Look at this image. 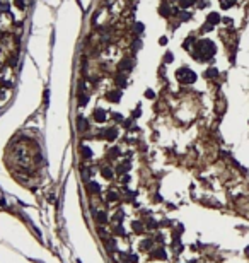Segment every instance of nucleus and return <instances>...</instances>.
Here are the masks:
<instances>
[{
  "label": "nucleus",
  "mask_w": 249,
  "mask_h": 263,
  "mask_svg": "<svg viewBox=\"0 0 249 263\" xmlns=\"http://www.w3.org/2000/svg\"><path fill=\"white\" fill-rule=\"evenodd\" d=\"M215 45L210 39H201V41L196 43L194 46V51H193V56L198 58V60H210L212 56L215 55Z\"/></svg>",
  "instance_id": "f257e3e1"
},
{
  "label": "nucleus",
  "mask_w": 249,
  "mask_h": 263,
  "mask_svg": "<svg viewBox=\"0 0 249 263\" xmlns=\"http://www.w3.org/2000/svg\"><path fill=\"white\" fill-rule=\"evenodd\" d=\"M176 77H178V80H179L181 84H184V85L193 84L194 80H196V74H194L193 70H189L188 67H183V69L178 70V72H176Z\"/></svg>",
  "instance_id": "f03ea898"
},
{
  "label": "nucleus",
  "mask_w": 249,
  "mask_h": 263,
  "mask_svg": "<svg viewBox=\"0 0 249 263\" xmlns=\"http://www.w3.org/2000/svg\"><path fill=\"white\" fill-rule=\"evenodd\" d=\"M92 118L96 120L97 123H103V121L108 120V113H106L104 110H101V108H96V110L92 111Z\"/></svg>",
  "instance_id": "7ed1b4c3"
},
{
  "label": "nucleus",
  "mask_w": 249,
  "mask_h": 263,
  "mask_svg": "<svg viewBox=\"0 0 249 263\" xmlns=\"http://www.w3.org/2000/svg\"><path fill=\"white\" fill-rule=\"evenodd\" d=\"M106 99L111 101V103H118L119 99H121V91H109L108 94H106Z\"/></svg>",
  "instance_id": "20e7f679"
},
{
  "label": "nucleus",
  "mask_w": 249,
  "mask_h": 263,
  "mask_svg": "<svg viewBox=\"0 0 249 263\" xmlns=\"http://www.w3.org/2000/svg\"><path fill=\"white\" fill-rule=\"evenodd\" d=\"M119 70H124V72H128V70L133 69V60H130V58H123L121 62H119Z\"/></svg>",
  "instance_id": "39448f33"
},
{
  "label": "nucleus",
  "mask_w": 249,
  "mask_h": 263,
  "mask_svg": "<svg viewBox=\"0 0 249 263\" xmlns=\"http://www.w3.org/2000/svg\"><path fill=\"white\" fill-rule=\"evenodd\" d=\"M104 133H103V137L106 140H109V142H113V140L118 137V132H116V128H108V130H103Z\"/></svg>",
  "instance_id": "423d86ee"
},
{
  "label": "nucleus",
  "mask_w": 249,
  "mask_h": 263,
  "mask_svg": "<svg viewBox=\"0 0 249 263\" xmlns=\"http://www.w3.org/2000/svg\"><path fill=\"white\" fill-rule=\"evenodd\" d=\"M207 22L208 24H212V26H215V24H218L220 22V15L217 14V12H210L207 17Z\"/></svg>",
  "instance_id": "0eeeda50"
},
{
  "label": "nucleus",
  "mask_w": 249,
  "mask_h": 263,
  "mask_svg": "<svg viewBox=\"0 0 249 263\" xmlns=\"http://www.w3.org/2000/svg\"><path fill=\"white\" fill-rule=\"evenodd\" d=\"M94 219H96L99 224H108V214H106V212H96V214H94Z\"/></svg>",
  "instance_id": "6e6552de"
},
{
  "label": "nucleus",
  "mask_w": 249,
  "mask_h": 263,
  "mask_svg": "<svg viewBox=\"0 0 249 263\" xmlns=\"http://www.w3.org/2000/svg\"><path fill=\"white\" fill-rule=\"evenodd\" d=\"M159 14L164 15V17H169V15L173 14V10H169V7H167L166 2H162V4H160V7H159Z\"/></svg>",
  "instance_id": "1a4fd4ad"
},
{
  "label": "nucleus",
  "mask_w": 249,
  "mask_h": 263,
  "mask_svg": "<svg viewBox=\"0 0 249 263\" xmlns=\"http://www.w3.org/2000/svg\"><path fill=\"white\" fill-rule=\"evenodd\" d=\"M80 154H82V157H84L85 161L92 157V150H90L87 145H82V147H80Z\"/></svg>",
  "instance_id": "9d476101"
},
{
  "label": "nucleus",
  "mask_w": 249,
  "mask_h": 263,
  "mask_svg": "<svg viewBox=\"0 0 249 263\" xmlns=\"http://www.w3.org/2000/svg\"><path fill=\"white\" fill-rule=\"evenodd\" d=\"M150 255H152V258H155V260H164V258H166V251H164V249H154Z\"/></svg>",
  "instance_id": "9b49d317"
},
{
  "label": "nucleus",
  "mask_w": 249,
  "mask_h": 263,
  "mask_svg": "<svg viewBox=\"0 0 249 263\" xmlns=\"http://www.w3.org/2000/svg\"><path fill=\"white\" fill-rule=\"evenodd\" d=\"M77 128H79V132H85L87 130V120L85 118H79V121H77Z\"/></svg>",
  "instance_id": "f8f14e48"
},
{
  "label": "nucleus",
  "mask_w": 249,
  "mask_h": 263,
  "mask_svg": "<svg viewBox=\"0 0 249 263\" xmlns=\"http://www.w3.org/2000/svg\"><path fill=\"white\" fill-rule=\"evenodd\" d=\"M237 4V0H220V7L222 9H230L232 5Z\"/></svg>",
  "instance_id": "ddd939ff"
},
{
  "label": "nucleus",
  "mask_w": 249,
  "mask_h": 263,
  "mask_svg": "<svg viewBox=\"0 0 249 263\" xmlns=\"http://www.w3.org/2000/svg\"><path fill=\"white\" fill-rule=\"evenodd\" d=\"M87 188H89L90 193H99L101 191V188H99V185L97 183H94V181H90V183H87Z\"/></svg>",
  "instance_id": "4468645a"
},
{
  "label": "nucleus",
  "mask_w": 249,
  "mask_h": 263,
  "mask_svg": "<svg viewBox=\"0 0 249 263\" xmlns=\"http://www.w3.org/2000/svg\"><path fill=\"white\" fill-rule=\"evenodd\" d=\"M118 156H119V149L118 147H111L109 150H108V157L109 159H116Z\"/></svg>",
  "instance_id": "2eb2a0df"
},
{
  "label": "nucleus",
  "mask_w": 249,
  "mask_h": 263,
  "mask_svg": "<svg viewBox=\"0 0 249 263\" xmlns=\"http://www.w3.org/2000/svg\"><path fill=\"white\" fill-rule=\"evenodd\" d=\"M132 227H133V232H137V234H142L143 232V226H142V222H133L132 224Z\"/></svg>",
  "instance_id": "dca6fc26"
},
{
  "label": "nucleus",
  "mask_w": 249,
  "mask_h": 263,
  "mask_svg": "<svg viewBox=\"0 0 249 263\" xmlns=\"http://www.w3.org/2000/svg\"><path fill=\"white\" fill-rule=\"evenodd\" d=\"M101 174H103L106 180H111V178H113V171H111V167H103V169H101Z\"/></svg>",
  "instance_id": "f3484780"
},
{
  "label": "nucleus",
  "mask_w": 249,
  "mask_h": 263,
  "mask_svg": "<svg viewBox=\"0 0 249 263\" xmlns=\"http://www.w3.org/2000/svg\"><path fill=\"white\" fill-rule=\"evenodd\" d=\"M205 75H207L208 79H215V77L218 75V70H217V69H213V67H212V69H208L207 72H205Z\"/></svg>",
  "instance_id": "a211bd4d"
},
{
  "label": "nucleus",
  "mask_w": 249,
  "mask_h": 263,
  "mask_svg": "<svg viewBox=\"0 0 249 263\" xmlns=\"http://www.w3.org/2000/svg\"><path fill=\"white\" fill-rule=\"evenodd\" d=\"M119 197H118V193L116 191H108L106 193V200H109V202H116Z\"/></svg>",
  "instance_id": "6ab92c4d"
},
{
  "label": "nucleus",
  "mask_w": 249,
  "mask_h": 263,
  "mask_svg": "<svg viewBox=\"0 0 249 263\" xmlns=\"http://www.w3.org/2000/svg\"><path fill=\"white\" fill-rule=\"evenodd\" d=\"M196 0H179V5H181V9H188L189 5H193Z\"/></svg>",
  "instance_id": "aec40b11"
},
{
  "label": "nucleus",
  "mask_w": 249,
  "mask_h": 263,
  "mask_svg": "<svg viewBox=\"0 0 249 263\" xmlns=\"http://www.w3.org/2000/svg\"><path fill=\"white\" fill-rule=\"evenodd\" d=\"M140 248L142 249H150L152 248V239H143V243L140 244Z\"/></svg>",
  "instance_id": "412c9836"
},
{
  "label": "nucleus",
  "mask_w": 249,
  "mask_h": 263,
  "mask_svg": "<svg viewBox=\"0 0 249 263\" xmlns=\"http://www.w3.org/2000/svg\"><path fill=\"white\" fill-rule=\"evenodd\" d=\"M114 80H116V84H118V85H121V87L126 85V79H124V75H116Z\"/></svg>",
  "instance_id": "4be33fe9"
},
{
  "label": "nucleus",
  "mask_w": 249,
  "mask_h": 263,
  "mask_svg": "<svg viewBox=\"0 0 249 263\" xmlns=\"http://www.w3.org/2000/svg\"><path fill=\"white\" fill-rule=\"evenodd\" d=\"M113 120L114 121H118V123H123V115H119V113H113Z\"/></svg>",
  "instance_id": "5701e85b"
},
{
  "label": "nucleus",
  "mask_w": 249,
  "mask_h": 263,
  "mask_svg": "<svg viewBox=\"0 0 249 263\" xmlns=\"http://www.w3.org/2000/svg\"><path fill=\"white\" fill-rule=\"evenodd\" d=\"M79 103H80V106H85L87 104V96L85 94H79Z\"/></svg>",
  "instance_id": "b1692460"
},
{
  "label": "nucleus",
  "mask_w": 249,
  "mask_h": 263,
  "mask_svg": "<svg viewBox=\"0 0 249 263\" xmlns=\"http://www.w3.org/2000/svg\"><path fill=\"white\" fill-rule=\"evenodd\" d=\"M113 221H114V222H119V221H123V212H121V210H118V212H116V215L113 217Z\"/></svg>",
  "instance_id": "393cba45"
},
{
  "label": "nucleus",
  "mask_w": 249,
  "mask_h": 263,
  "mask_svg": "<svg viewBox=\"0 0 249 263\" xmlns=\"http://www.w3.org/2000/svg\"><path fill=\"white\" fill-rule=\"evenodd\" d=\"M171 62H173V53L167 51L166 55H164V63H171Z\"/></svg>",
  "instance_id": "a878e982"
},
{
  "label": "nucleus",
  "mask_w": 249,
  "mask_h": 263,
  "mask_svg": "<svg viewBox=\"0 0 249 263\" xmlns=\"http://www.w3.org/2000/svg\"><path fill=\"white\" fill-rule=\"evenodd\" d=\"M191 43H194V38H193V36L186 38V39H184V43H183V46H184V48H188V45H191Z\"/></svg>",
  "instance_id": "bb28decb"
},
{
  "label": "nucleus",
  "mask_w": 249,
  "mask_h": 263,
  "mask_svg": "<svg viewBox=\"0 0 249 263\" xmlns=\"http://www.w3.org/2000/svg\"><path fill=\"white\" fill-rule=\"evenodd\" d=\"M147 227L149 229H157V222L154 221V219H150V221L147 222Z\"/></svg>",
  "instance_id": "cd10ccee"
},
{
  "label": "nucleus",
  "mask_w": 249,
  "mask_h": 263,
  "mask_svg": "<svg viewBox=\"0 0 249 263\" xmlns=\"http://www.w3.org/2000/svg\"><path fill=\"white\" fill-rule=\"evenodd\" d=\"M178 15H179L181 21H188V19H189V14H188V12H178Z\"/></svg>",
  "instance_id": "c85d7f7f"
},
{
  "label": "nucleus",
  "mask_w": 249,
  "mask_h": 263,
  "mask_svg": "<svg viewBox=\"0 0 249 263\" xmlns=\"http://www.w3.org/2000/svg\"><path fill=\"white\" fill-rule=\"evenodd\" d=\"M114 234H118V236H124L123 227H121V226H116V227H114Z\"/></svg>",
  "instance_id": "c756f323"
},
{
  "label": "nucleus",
  "mask_w": 249,
  "mask_h": 263,
  "mask_svg": "<svg viewBox=\"0 0 249 263\" xmlns=\"http://www.w3.org/2000/svg\"><path fill=\"white\" fill-rule=\"evenodd\" d=\"M114 246H116V241H114V239H109V241L106 243V248H109V249H114Z\"/></svg>",
  "instance_id": "7c9ffc66"
},
{
  "label": "nucleus",
  "mask_w": 249,
  "mask_h": 263,
  "mask_svg": "<svg viewBox=\"0 0 249 263\" xmlns=\"http://www.w3.org/2000/svg\"><path fill=\"white\" fill-rule=\"evenodd\" d=\"M145 97H147V99H154V97H155V94H154V91L147 89V91H145Z\"/></svg>",
  "instance_id": "2f4dec72"
},
{
  "label": "nucleus",
  "mask_w": 249,
  "mask_h": 263,
  "mask_svg": "<svg viewBox=\"0 0 249 263\" xmlns=\"http://www.w3.org/2000/svg\"><path fill=\"white\" fill-rule=\"evenodd\" d=\"M128 262H130V263H137V262H138V256H137V255H130V256H128Z\"/></svg>",
  "instance_id": "473e14b6"
},
{
  "label": "nucleus",
  "mask_w": 249,
  "mask_h": 263,
  "mask_svg": "<svg viewBox=\"0 0 249 263\" xmlns=\"http://www.w3.org/2000/svg\"><path fill=\"white\" fill-rule=\"evenodd\" d=\"M135 31H137V33H142V31H143V24L137 22V24H135Z\"/></svg>",
  "instance_id": "72a5a7b5"
},
{
  "label": "nucleus",
  "mask_w": 249,
  "mask_h": 263,
  "mask_svg": "<svg viewBox=\"0 0 249 263\" xmlns=\"http://www.w3.org/2000/svg\"><path fill=\"white\" fill-rule=\"evenodd\" d=\"M15 5H17L19 9H24V5H26V4H24V0H15Z\"/></svg>",
  "instance_id": "f704fd0d"
},
{
  "label": "nucleus",
  "mask_w": 249,
  "mask_h": 263,
  "mask_svg": "<svg viewBox=\"0 0 249 263\" xmlns=\"http://www.w3.org/2000/svg\"><path fill=\"white\" fill-rule=\"evenodd\" d=\"M159 45H167V38L166 36H162V38L159 39Z\"/></svg>",
  "instance_id": "c9c22d12"
},
{
  "label": "nucleus",
  "mask_w": 249,
  "mask_h": 263,
  "mask_svg": "<svg viewBox=\"0 0 249 263\" xmlns=\"http://www.w3.org/2000/svg\"><path fill=\"white\" fill-rule=\"evenodd\" d=\"M230 22H232V19H229V17L227 19H224V24H230Z\"/></svg>",
  "instance_id": "e433bc0d"
},
{
  "label": "nucleus",
  "mask_w": 249,
  "mask_h": 263,
  "mask_svg": "<svg viewBox=\"0 0 249 263\" xmlns=\"http://www.w3.org/2000/svg\"><path fill=\"white\" fill-rule=\"evenodd\" d=\"M0 205H5V202L2 200V198H0Z\"/></svg>",
  "instance_id": "4c0bfd02"
}]
</instances>
